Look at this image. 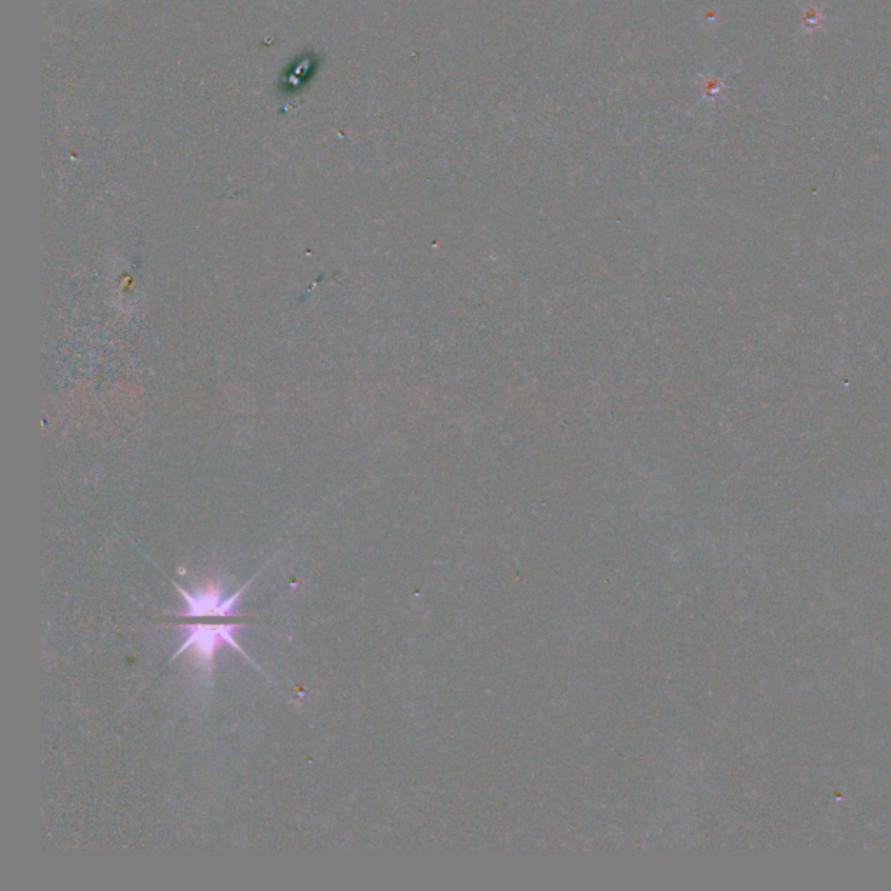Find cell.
<instances>
[{
    "mask_svg": "<svg viewBox=\"0 0 891 891\" xmlns=\"http://www.w3.org/2000/svg\"><path fill=\"white\" fill-rule=\"evenodd\" d=\"M255 578L256 575L249 578L241 589L228 597L223 596L222 587L215 582L206 583L195 594H190L175 583L176 590L187 604L185 613H180V617L187 620V624L181 625L187 630V639L176 650L171 660H176L181 653L190 650L194 653L195 665L209 676L218 650H222L223 646H232L242 657L255 664L235 639V632L242 629V624L237 622L239 613H235V606L241 601L242 594L248 590Z\"/></svg>",
    "mask_w": 891,
    "mask_h": 891,
    "instance_id": "cell-1",
    "label": "cell"
}]
</instances>
